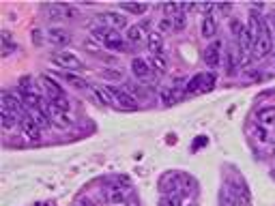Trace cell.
<instances>
[{
    "label": "cell",
    "instance_id": "4316f807",
    "mask_svg": "<svg viewBox=\"0 0 275 206\" xmlns=\"http://www.w3.org/2000/svg\"><path fill=\"white\" fill-rule=\"evenodd\" d=\"M148 64L153 67V71H157V73H166L168 71V60L163 56H150Z\"/></svg>",
    "mask_w": 275,
    "mask_h": 206
},
{
    "label": "cell",
    "instance_id": "60d3db41",
    "mask_svg": "<svg viewBox=\"0 0 275 206\" xmlns=\"http://www.w3.org/2000/svg\"><path fill=\"white\" fill-rule=\"evenodd\" d=\"M189 206H198V204H189Z\"/></svg>",
    "mask_w": 275,
    "mask_h": 206
},
{
    "label": "cell",
    "instance_id": "83f0119b",
    "mask_svg": "<svg viewBox=\"0 0 275 206\" xmlns=\"http://www.w3.org/2000/svg\"><path fill=\"white\" fill-rule=\"evenodd\" d=\"M65 80H67V84H71V86H73V88H77V90H82V88H88L86 80H82V77H77L75 73H65Z\"/></svg>",
    "mask_w": 275,
    "mask_h": 206
},
{
    "label": "cell",
    "instance_id": "4fadbf2b",
    "mask_svg": "<svg viewBox=\"0 0 275 206\" xmlns=\"http://www.w3.org/2000/svg\"><path fill=\"white\" fill-rule=\"evenodd\" d=\"M45 109H48V116H50V120L54 118V120H56L61 127H69V125H71V116H69V112H65V109L56 107L52 101H48V105H45Z\"/></svg>",
    "mask_w": 275,
    "mask_h": 206
},
{
    "label": "cell",
    "instance_id": "9a60e30c",
    "mask_svg": "<svg viewBox=\"0 0 275 206\" xmlns=\"http://www.w3.org/2000/svg\"><path fill=\"white\" fill-rule=\"evenodd\" d=\"M0 103H2V109H9L13 114H19V107H22V99H17L15 95H11L9 90H4L2 95H0Z\"/></svg>",
    "mask_w": 275,
    "mask_h": 206
},
{
    "label": "cell",
    "instance_id": "44dd1931",
    "mask_svg": "<svg viewBox=\"0 0 275 206\" xmlns=\"http://www.w3.org/2000/svg\"><path fill=\"white\" fill-rule=\"evenodd\" d=\"M121 11H127L132 15H144L148 11V4H142V2H123L121 4Z\"/></svg>",
    "mask_w": 275,
    "mask_h": 206
},
{
    "label": "cell",
    "instance_id": "e575fe53",
    "mask_svg": "<svg viewBox=\"0 0 275 206\" xmlns=\"http://www.w3.org/2000/svg\"><path fill=\"white\" fill-rule=\"evenodd\" d=\"M172 28H174V19H168V17H161L159 24H157V30H159L161 35L168 32V30H172Z\"/></svg>",
    "mask_w": 275,
    "mask_h": 206
},
{
    "label": "cell",
    "instance_id": "30bf717a",
    "mask_svg": "<svg viewBox=\"0 0 275 206\" xmlns=\"http://www.w3.org/2000/svg\"><path fill=\"white\" fill-rule=\"evenodd\" d=\"M19 127H22V131H24V135L28 140H35V142L41 140V127H39L28 114L22 116V120H19Z\"/></svg>",
    "mask_w": 275,
    "mask_h": 206
},
{
    "label": "cell",
    "instance_id": "8992f818",
    "mask_svg": "<svg viewBox=\"0 0 275 206\" xmlns=\"http://www.w3.org/2000/svg\"><path fill=\"white\" fill-rule=\"evenodd\" d=\"M108 90H110V95L114 97V103H116V105L127 107V109L138 107V101L127 93V90H123V88H119V86H108Z\"/></svg>",
    "mask_w": 275,
    "mask_h": 206
},
{
    "label": "cell",
    "instance_id": "d4e9b609",
    "mask_svg": "<svg viewBox=\"0 0 275 206\" xmlns=\"http://www.w3.org/2000/svg\"><path fill=\"white\" fill-rule=\"evenodd\" d=\"M187 11H192V6L181 4V13L174 17V30H183L187 26Z\"/></svg>",
    "mask_w": 275,
    "mask_h": 206
},
{
    "label": "cell",
    "instance_id": "6da1fadb",
    "mask_svg": "<svg viewBox=\"0 0 275 206\" xmlns=\"http://www.w3.org/2000/svg\"><path fill=\"white\" fill-rule=\"evenodd\" d=\"M93 37L103 45V48H108V50H112V52H123V50H125V41H123L121 32L110 30L108 26H95V28H93Z\"/></svg>",
    "mask_w": 275,
    "mask_h": 206
},
{
    "label": "cell",
    "instance_id": "603a6c76",
    "mask_svg": "<svg viewBox=\"0 0 275 206\" xmlns=\"http://www.w3.org/2000/svg\"><path fill=\"white\" fill-rule=\"evenodd\" d=\"M205 75L206 73H198V75H194L192 80L187 82V93H202V86H205Z\"/></svg>",
    "mask_w": 275,
    "mask_h": 206
},
{
    "label": "cell",
    "instance_id": "f1b7e54d",
    "mask_svg": "<svg viewBox=\"0 0 275 206\" xmlns=\"http://www.w3.org/2000/svg\"><path fill=\"white\" fill-rule=\"evenodd\" d=\"M22 101L26 107H41V95L32 93V95H22Z\"/></svg>",
    "mask_w": 275,
    "mask_h": 206
},
{
    "label": "cell",
    "instance_id": "ba28073f",
    "mask_svg": "<svg viewBox=\"0 0 275 206\" xmlns=\"http://www.w3.org/2000/svg\"><path fill=\"white\" fill-rule=\"evenodd\" d=\"M41 86L45 90V95H48L50 101H56V99H63L65 97V90L58 86L56 80H52L50 75H41Z\"/></svg>",
    "mask_w": 275,
    "mask_h": 206
},
{
    "label": "cell",
    "instance_id": "1f68e13d",
    "mask_svg": "<svg viewBox=\"0 0 275 206\" xmlns=\"http://www.w3.org/2000/svg\"><path fill=\"white\" fill-rule=\"evenodd\" d=\"M101 77H103V80H121V77H123V69H116V67L103 69L101 71Z\"/></svg>",
    "mask_w": 275,
    "mask_h": 206
},
{
    "label": "cell",
    "instance_id": "52a82bcc",
    "mask_svg": "<svg viewBox=\"0 0 275 206\" xmlns=\"http://www.w3.org/2000/svg\"><path fill=\"white\" fill-rule=\"evenodd\" d=\"M221 41H213V43H208L206 45V50H205V62H206V67H219V62H221Z\"/></svg>",
    "mask_w": 275,
    "mask_h": 206
},
{
    "label": "cell",
    "instance_id": "ac0fdd59",
    "mask_svg": "<svg viewBox=\"0 0 275 206\" xmlns=\"http://www.w3.org/2000/svg\"><path fill=\"white\" fill-rule=\"evenodd\" d=\"M28 116L37 122L39 127H50V125H52V120H50L48 112H43L41 107H28Z\"/></svg>",
    "mask_w": 275,
    "mask_h": 206
},
{
    "label": "cell",
    "instance_id": "e0dca14e",
    "mask_svg": "<svg viewBox=\"0 0 275 206\" xmlns=\"http://www.w3.org/2000/svg\"><path fill=\"white\" fill-rule=\"evenodd\" d=\"M219 206H239V202H237V193H234V189H232L230 183H226L224 187H221Z\"/></svg>",
    "mask_w": 275,
    "mask_h": 206
},
{
    "label": "cell",
    "instance_id": "2e32d148",
    "mask_svg": "<svg viewBox=\"0 0 275 206\" xmlns=\"http://www.w3.org/2000/svg\"><path fill=\"white\" fill-rule=\"evenodd\" d=\"M200 30H202V37H205V39H213L215 35H217V22H215V17L206 13V15L202 17Z\"/></svg>",
    "mask_w": 275,
    "mask_h": 206
},
{
    "label": "cell",
    "instance_id": "d6986e66",
    "mask_svg": "<svg viewBox=\"0 0 275 206\" xmlns=\"http://www.w3.org/2000/svg\"><path fill=\"white\" fill-rule=\"evenodd\" d=\"M125 39L129 43H142L144 41V26H140V24H134V26H129L127 28V32H125Z\"/></svg>",
    "mask_w": 275,
    "mask_h": 206
},
{
    "label": "cell",
    "instance_id": "9c48e42d",
    "mask_svg": "<svg viewBox=\"0 0 275 206\" xmlns=\"http://www.w3.org/2000/svg\"><path fill=\"white\" fill-rule=\"evenodd\" d=\"M132 71L138 80H150V77L155 75L153 67L148 64V60H144V58H134L132 60Z\"/></svg>",
    "mask_w": 275,
    "mask_h": 206
},
{
    "label": "cell",
    "instance_id": "8d00e7d4",
    "mask_svg": "<svg viewBox=\"0 0 275 206\" xmlns=\"http://www.w3.org/2000/svg\"><path fill=\"white\" fill-rule=\"evenodd\" d=\"M256 140H260V142H267V131L263 127L260 129H256Z\"/></svg>",
    "mask_w": 275,
    "mask_h": 206
},
{
    "label": "cell",
    "instance_id": "3957f363",
    "mask_svg": "<svg viewBox=\"0 0 275 206\" xmlns=\"http://www.w3.org/2000/svg\"><path fill=\"white\" fill-rule=\"evenodd\" d=\"M159 191L161 196H181L183 191V180L179 172H166L159 178Z\"/></svg>",
    "mask_w": 275,
    "mask_h": 206
},
{
    "label": "cell",
    "instance_id": "277c9868",
    "mask_svg": "<svg viewBox=\"0 0 275 206\" xmlns=\"http://www.w3.org/2000/svg\"><path fill=\"white\" fill-rule=\"evenodd\" d=\"M52 64H56L58 69H69V71H82L84 69V62L77 58L73 52H58L50 58Z\"/></svg>",
    "mask_w": 275,
    "mask_h": 206
},
{
    "label": "cell",
    "instance_id": "8fae6325",
    "mask_svg": "<svg viewBox=\"0 0 275 206\" xmlns=\"http://www.w3.org/2000/svg\"><path fill=\"white\" fill-rule=\"evenodd\" d=\"M48 41L52 45H58V48H63V45L71 43V35H69V30L58 28V26H52V28L48 30Z\"/></svg>",
    "mask_w": 275,
    "mask_h": 206
},
{
    "label": "cell",
    "instance_id": "4dcf8cb0",
    "mask_svg": "<svg viewBox=\"0 0 275 206\" xmlns=\"http://www.w3.org/2000/svg\"><path fill=\"white\" fill-rule=\"evenodd\" d=\"M230 30H232V35L234 37H239V39H243V35H245V30H247V26H243L239 22L237 17H232L230 19Z\"/></svg>",
    "mask_w": 275,
    "mask_h": 206
},
{
    "label": "cell",
    "instance_id": "d590c367",
    "mask_svg": "<svg viewBox=\"0 0 275 206\" xmlns=\"http://www.w3.org/2000/svg\"><path fill=\"white\" fill-rule=\"evenodd\" d=\"M75 206H95V202L88 196H80V198L75 200Z\"/></svg>",
    "mask_w": 275,
    "mask_h": 206
},
{
    "label": "cell",
    "instance_id": "cb8c5ba5",
    "mask_svg": "<svg viewBox=\"0 0 275 206\" xmlns=\"http://www.w3.org/2000/svg\"><path fill=\"white\" fill-rule=\"evenodd\" d=\"M19 90H22V95H32V93L39 95L37 84H35V80H32L30 75H26V77H22V80H19Z\"/></svg>",
    "mask_w": 275,
    "mask_h": 206
},
{
    "label": "cell",
    "instance_id": "7c38bea8",
    "mask_svg": "<svg viewBox=\"0 0 275 206\" xmlns=\"http://www.w3.org/2000/svg\"><path fill=\"white\" fill-rule=\"evenodd\" d=\"M146 45L150 56H163V35L159 30H153L146 35Z\"/></svg>",
    "mask_w": 275,
    "mask_h": 206
},
{
    "label": "cell",
    "instance_id": "7a4b0ae2",
    "mask_svg": "<svg viewBox=\"0 0 275 206\" xmlns=\"http://www.w3.org/2000/svg\"><path fill=\"white\" fill-rule=\"evenodd\" d=\"M273 52V37H271V26L269 22L265 19L263 24V35L258 37V41L254 43L252 48V58L254 60H263V58H267Z\"/></svg>",
    "mask_w": 275,
    "mask_h": 206
},
{
    "label": "cell",
    "instance_id": "ab89813d",
    "mask_svg": "<svg viewBox=\"0 0 275 206\" xmlns=\"http://www.w3.org/2000/svg\"><path fill=\"white\" fill-rule=\"evenodd\" d=\"M37 206H48V204H45V202H39V204H37Z\"/></svg>",
    "mask_w": 275,
    "mask_h": 206
},
{
    "label": "cell",
    "instance_id": "836d02e7",
    "mask_svg": "<svg viewBox=\"0 0 275 206\" xmlns=\"http://www.w3.org/2000/svg\"><path fill=\"white\" fill-rule=\"evenodd\" d=\"M159 206H181V196H161Z\"/></svg>",
    "mask_w": 275,
    "mask_h": 206
},
{
    "label": "cell",
    "instance_id": "74e56055",
    "mask_svg": "<svg viewBox=\"0 0 275 206\" xmlns=\"http://www.w3.org/2000/svg\"><path fill=\"white\" fill-rule=\"evenodd\" d=\"M125 206H140V202L132 196V198H127V202H125Z\"/></svg>",
    "mask_w": 275,
    "mask_h": 206
},
{
    "label": "cell",
    "instance_id": "7402d4cb",
    "mask_svg": "<svg viewBox=\"0 0 275 206\" xmlns=\"http://www.w3.org/2000/svg\"><path fill=\"white\" fill-rule=\"evenodd\" d=\"M258 120H260V125H265V127L275 125V107H263L258 112Z\"/></svg>",
    "mask_w": 275,
    "mask_h": 206
},
{
    "label": "cell",
    "instance_id": "b9f144b4",
    "mask_svg": "<svg viewBox=\"0 0 275 206\" xmlns=\"http://www.w3.org/2000/svg\"><path fill=\"white\" fill-rule=\"evenodd\" d=\"M273 157H275V151H273Z\"/></svg>",
    "mask_w": 275,
    "mask_h": 206
},
{
    "label": "cell",
    "instance_id": "f35d334b",
    "mask_svg": "<svg viewBox=\"0 0 275 206\" xmlns=\"http://www.w3.org/2000/svg\"><path fill=\"white\" fill-rule=\"evenodd\" d=\"M271 22H273V26H275V11H273V15H271Z\"/></svg>",
    "mask_w": 275,
    "mask_h": 206
},
{
    "label": "cell",
    "instance_id": "d6a6232c",
    "mask_svg": "<svg viewBox=\"0 0 275 206\" xmlns=\"http://www.w3.org/2000/svg\"><path fill=\"white\" fill-rule=\"evenodd\" d=\"M161 9H163V13H166V15H163V17H168V19H174V17L181 13V4H170V2H168V4H163Z\"/></svg>",
    "mask_w": 275,
    "mask_h": 206
},
{
    "label": "cell",
    "instance_id": "484cf974",
    "mask_svg": "<svg viewBox=\"0 0 275 206\" xmlns=\"http://www.w3.org/2000/svg\"><path fill=\"white\" fill-rule=\"evenodd\" d=\"M90 88H93V93L97 95V99H99L103 105H112V103H114V97L110 95L108 88H101V86H90Z\"/></svg>",
    "mask_w": 275,
    "mask_h": 206
},
{
    "label": "cell",
    "instance_id": "5bb4252c",
    "mask_svg": "<svg viewBox=\"0 0 275 206\" xmlns=\"http://www.w3.org/2000/svg\"><path fill=\"white\" fill-rule=\"evenodd\" d=\"M127 187H121V185H110L106 189V196H108V202L110 204H125L127 202Z\"/></svg>",
    "mask_w": 275,
    "mask_h": 206
},
{
    "label": "cell",
    "instance_id": "ffe728a7",
    "mask_svg": "<svg viewBox=\"0 0 275 206\" xmlns=\"http://www.w3.org/2000/svg\"><path fill=\"white\" fill-rule=\"evenodd\" d=\"M0 120H2V127L4 129H11V127H15L19 120H22V116L19 114H13L9 112V109H2L0 107Z\"/></svg>",
    "mask_w": 275,
    "mask_h": 206
},
{
    "label": "cell",
    "instance_id": "f546056e",
    "mask_svg": "<svg viewBox=\"0 0 275 206\" xmlns=\"http://www.w3.org/2000/svg\"><path fill=\"white\" fill-rule=\"evenodd\" d=\"M45 11L50 13V19H63L65 17L63 4H45Z\"/></svg>",
    "mask_w": 275,
    "mask_h": 206
},
{
    "label": "cell",
    "instance_id": "5b68a950",
    "mask_svg": "<svg viewBox=\"0 0 275 206\" xmlns=\"http://www.w3.org/2000/svg\"><path fill=\"white\" fill-rule=\"evenodd\" d=\"M101 22H103V26H108L110 30H116V32H121L123 28H129L127 17L123 15L121 11H106L101 15Z\"/></svg>",
    "mask_w": 275,
    "mask_h": 206
}]
</instances>
